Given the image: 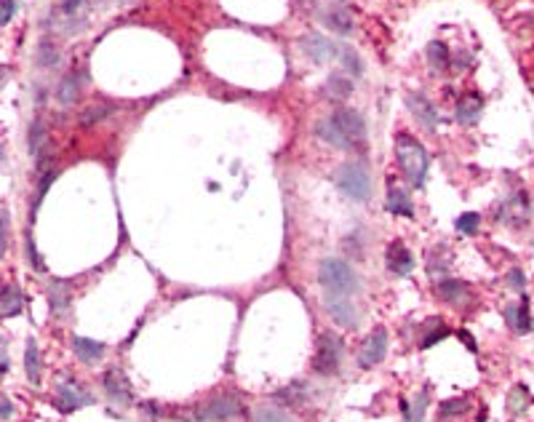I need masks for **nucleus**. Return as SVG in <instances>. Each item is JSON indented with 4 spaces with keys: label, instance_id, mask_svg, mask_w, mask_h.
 Listing matches in <instances>:
<instances>
[{
    "label": "nucleus",
    "instance_id": "1",
    "mask_svg": "<svg viewBox=\"0 0 534 422\" xmlns=\"http://www.w3.org/2000/svg\"><path fill=\"white\" fill-rule=\"evenodd\" d=\"M395 158H398V166L404 171V177L414 185V187H422L425 185V177H427V169H430V158H427V150L409 134H398L395 136Z\"/></svg>",
    "mask_w": 534,
    "mask_h": 422
},
{
    "label": "nucleus",
    "instance_id": "2",
    "mask_svg": "<svg viewBox=\"0 0 534 422\" xmlns=\"http://www.w3.org/2000/svg\"><path fill=\"white\" fill-rule=\"evenodd\" d=\"M318 281H321V286L326 289V297H350V294H356L358 286H361L356 270H353L347 262L334 260V257L321 262Z\"/></svg>",
    "mask_w": 534,
    "mask_h": 422
},
{
    "label": "nucleus",
    "instance_id": "3",
    "mask_svg": "<svg viewBox=\"0 0 534 422\" xmlns=\"http://www.w3.org/2000/svg\"><path fill=\"white\" fill-rule=\"evenodd\" d=\"M334 182L342 193L353 201H369L372 198V177L361 163H345L337 169Z\"/></svg>",
    "mask_w": 534,
    "mask_h": 422
},
{
    "label": "nucleus",
    "instance_id": "4",
    "mask_svg": "<svg viewBox=\"0 0 534 422\" xmlns=\"http://www.w3.org/2000/svg\"><path fill=\"white\" fill-rule=\"evenodd\" d=\"M342 361V340L334 337L331 331H326L318 337V347H315V356H313V372L329 377L340 369Z\"/></svg>",
    "mask_w": 534,
    "mask_h": 422
},
{
    "label": "nucleus",
    "instance_id": "5",
    "mask_svg": "<svg viewBox=\"0 0 534 422\" xmlns=\"http://www.w3.org/2000/svg\"><path fill=\"white\" fill-rule=\"evenodd\" d=\"M331 123L340 129V134L345 136V142H347L350 147L363 145V142H366V123H363V118H361L356 110H347V107L334 110Z\"/></svg>",
    "mask_w": 534,
    "mask_h": 422
},
{
    "label": "nucleus",
    "instance_id": "6",
    "mask_svg": "<svg viewBox=\"0 0 534 422\" xmlns=\"http://www.w3.org/2000/svg\"><path fill=\"white\" fill-rule=\"evenodd\" d=\"M243 406L235 396H217L214 401L203 406L201 412V420L203 422H227V420H235L241 417Z\"/></svg>",
    "mask_w": 534,
    "mask_h": 422
},
{
    "label": "nucleus",
    "instance_id": "7",
    "mask_svg": "<svg viewBox=\"0 0 534 422\" xmlns=\"http://www.w3.org/2000/svg\"><path fill=\"white\" fill-rule=\"evenodd\" d=\"M385 353H388V331L379 326V329H374L372 334L363 340L361 353H358V364L363 369H372V366H377L385 358Z\"/></svg>",
    "mask_w": 534,
    "mask_h": 422
},
{
    "label": "nucleus",
    "instance_id": "8",
    "mask_svg": "<svg viewBox=\"0 0 534 422\" xmlns=\"http://www.w3.org/2000/svg\"><path fill=\"white\" fill-rule=\"evenodd\" d=\"M94 401L86 390L81 388V385H75V382H62L59 388H56V409L59 412H65V414H70V412H75V409H81V406H88Z\"/></svg>",
    "mask_w": 534,
    "mask_h": 422
},
{
    "label": "nucleus",
    "instance_id": "9",
    "mask_svg": "<svg viewBox=\"0 0 534 422\" xmlns=\"http://www.w3.org/2000/svg\"><path fill=\"white\" fill-rule=\"evenodd\" d=\"M385 265H388L390 273H395V276H409L414 270V257H411V251L401 241H393L388 246V251H385Z\"/></svg>",
    "mask_w": 534,
    "mask_h": 422
},
{
    "label": "nucleus",
    "instance_id": "10",
    "mask_svg": "<svg viewBox=\"0 0 534 422\" xmlns=\"http://www.w3.org/2000/svg\"><path fill=\"white\" fill-rule=\"evenodd\" d=\"M326 310L334 318V324L345 326V329L358 326V310L353 308V302L347 297H326Z\"/></svg>",
    "mask_w": 534,
    "mask_h": 422
},
{
    "label": "nucleus",
    "instance_id": "11",
    "mask_svg": "<svg viewBox=\"0 0 534 422\" xmlns=\"http://www.w3.org/2000/svg\"><path fill=\"white\" fill-rule=\"evenodd\" d=\"M104 390H107V396L113 398V404H120V406L131 404V385H129V380H126V374L120 372V369H110V372L104 374Z\"/></svg>",
    "mask_w": 534,
    "mask_h": 422
},
{
    "label": "nucleus",
    "instance_id": "12",
    "mask_svg": "<svg viewBox=\"0 0 534 422\" xmlns=\"http://www.w3.org/2000/svg\"><path fill=\"white\" fill-rule=\"evenodd\" d=\"M497 217H500L502 222H508V225L521 228V225L529 219V201H526V195L518 193L516 198H510L508 203H502V209Z\"/></svg>",
    "mask_w": 534,
    "mask_h": 422
},
{
    "label": "nucleus",
    "instance_id": "13",
    "mask_svg": "<svg viewBox=\"0 0 534 422\" xmlns=\"http://www.w3.org/2000/svg\"><path fill=\"white\" fill-rule=\"evenodd\" d=\"M406 104H409V110H411V115L420 120L425 129H436L438 126V113H436V107L427 102V99L422 97V94H409L406 97Z\"/></svg>",
    "mask_w": 534,
    "mask_h": 422
},
{
    "label": "nucleus",
    "instance_id": "14",
    "mask_svg": "<svg viewBox=\"0 0 534 422\" xmlns=\"http://www.w3.org/2000/svg\"><path fill=\"white\" fill-rule=\"evenodd\" d=\"M505 321L510 329H516L518 334H529L532 331V313H529V299L524 297L518 305H508L505 308Z\"/></svg>",
    "mask_w": 534,
    "mask_h": 422
},
{
    "label": "nucleus",
    "instance_id": "15",
    "mask_svg": "<svg viewBox=\"0 0 534 422\" xmlns=\"http://www.w3.org/2000/svg\"><path fill=\"white\" fill-rule=\"evenodd\" d=\"M302 51L308 54L313 62H318V65L337 54V49L331 46V40H326L324 35H305L302 38Z\"/></svg>",
    "mask_w": 534,
    "mask_h": 422
},
{
    "label": "nucleus",
    "instance_id": "16",
    "mask_svg": "<svg viewBox=\"0 0 534 422\" xmlns=\"http://www.w3.org/2000/svg\"><path fill=\"white\" fill-rule=\"evenodd\" d=\"M81 97V75L78 72H67L65 78L59 81L56 86V102L62 104V107H70V104H75Z\"/></svg>",
    "mask_w": 534,
    "mask_h": 422
},
{
    "label": "nucleus",
    "instance_id": "17",
    "mask_svg": "<svg viewBox=\"0 0 534 422\" xmlns=\"http://www.w3.org/2000/svg\"><path fill=\"white\" fill-rule=\"evenodd\" d=\"M22 308H24V294L19 292V286H3V292H0V318L19 315Z\"/></svg>",
    "mask_w": 534,
    "mask_h": 422
},
{
    "label": "nucleus",
    "instance_id": "18",
    "mask_svg": "<svg viewBox=\"0 0 534 422\" xmlns=\"http://www.w3.org/2000/svg\"><path fill=\"white\" fill-rule=\"evenodd\" d=\"M72 350H75V356L81 358L83 364H97L99 358L104 356V342L88 340V337H75L72 340Z\"/></svg>",
    "mask_w": 534,
    "mask_h": 422
},
{
    "label": "nucleus",
    "instance_id": "19",
    "mask_svg": "<svg viewBox=\"0 0 534 422\" xmlns=\"http://www.w3.org/2000/svg\"><path fill=\"white\" fill-rule=\"evenodd\" d=\"M438 297L449 305H462L470 297V286L462 281H441L438 283Z\"/></svg>",
    "mask_w": 534,
    "mask_h": 422
},
{
    "label": "nucleus",
    "instance_id": "20",
    "mask_svg": "<svg viewBox=\"0 0 534 422\" xmlns=\"http://www.w3.org/2000/svg\"><path fill=\"white\" fill-rule=\"evenodd\" d=\"M481 110H484V102H481V97L468 94V97L457 104V120H460V123H465V126H470V123H476V120H478Z\"/></svg>",
    "mask_w": 534,
    "mask_h": 422
},
{
    "label": "nucleus",
    "instance_id": "21",
    "mask_svg": "<svg viewBox=\"0 0 534 422\" xmlns=\"http://www.w3.org/2000/svg\"><path fill=\"white\" fill-rule=\"evenodd\" d=\"M388 211L390 214H398V217H411V214H414L411 198H409L401 187H395V185H390V190H388Z\"/></svg>",
    "mask_w": 534,
    "mask_h": 422
},
{
    "label": "nucleus",
    "instance_id": "22",
    "mask_svg": "<svg viewBox=\"0 0 534 422\" xmlns=\"http://www.w3.org/2000/svg\"><path fill=\"white\" fill-rule=\"evenodd\" d=\"M24 372H27V380L33 385L40 382V350H38V342L33 337L27 340V347H24Z\"/></svg>",
    "mask_w": 534,
    "mask_h": 422
},
{
    "label": "nucleus",
    "instance_id": "23",
    "mask_svg": "<svg viewBox=\"0 0 534 422\" xmlns=\"http://www.w3.org/2000/svg\"><path fill=\"white\" fill-rule=\"evenodd\" d=\"M315 134L324 139L326 145L340 147V150H350V145L345 142V136L340 134V129L331 123V118H326V120H318V123H315Z\"/></svg>",
    "mask_w": 534,
    "mask_h": 422
},
{
    "label": "nucleus",
    "instance_id": "24",
    "mask_svg": "<svg viewBox=\"0 0 534 422\" xmlns=\"http://www.w3.org/2000/svg\"><path fill=\"white\" fill-rule=\"evenodd\" d=\"M273 398L283 406H302L308 401V388L302 382H294V385H286L283 390H278Z\"/></svg>",
    "mask_w": 534,
    "mask_h": 422
},
{
    "label": "nucleus",
    "instance_id": "25",
    "mask_svg": "<svg viewBox=\"0 0 534 422\" xmlns=\"http://www.w3.org/2000/svg\"><path fill=\"white\" fill-rule=\"evenodd\" d=\"M532 404V396H529V390L526 385H516V388L510 390V396H508V412L518 417V414H524L526 409Z\"/></svg>",
    "mask_w": 534,
    "mask_h": 422
},
{
    "label": "nucleus",
    "instance_id": "26",
    "mask_svg": "<svg viewBox=\"0 0 534 422\" xmlns=\"http://www.w3.org/2000/svg\"><path fill=\"white\" fill-rule=\"evenodd\" d=\"M49 302L54 313H65L70 305V289H67L65 281H54L49 289Z\"/></svg>",
    "mask_w": 534,
    "mask_h": 422
},
{
    "label": "nucleus",
    "instance_id": "27",
    "mask_svg": "<svg viewBox=\"0 0 534 422\" xmlns=\"http://www.w3.org/2000/svg\"><path fill=\"white\" fill-rule=\"evenodd\" d=\"M427 62H430L433 70H446L449 67V49L441 40H433L427 46Z\"/></svg>",
    "mask_w": 534,
    "mask_h": 422
},
{
    "label": "nucleus",
    "instance_id": "28",
    "mask_svg": "<svg viewBox=\"0 0 534 422\" xmlns=\"http://www.w3.org/2000/svg\"><path fill=\"white\" fill-rule=\"evenodd\" d=\"M326 24H329L334 33H340V35H350V33H353V19H350V14H347V11H342V8L331 11V14L326 17Z\"/></svg>",
    "mask_w": 534,
    "mask_h": 422
},
{
    "label": "nucleus",
    "instance_id": "29",
    "mask_svg": "<svg viewBox=\"0 0 534 422\" xmlns=\"http://www.w3.org/2000/svg\"><path fill=\"white\" fill-rule=\"evenodd\" d=\"M350 91H353V83L347 81V78H342V75H331L329 83H326V94L334 99H347Z\"/></svg>",
    "mask_w": 534,
    "mask_h": 422
},
{
    "label": "nucleus",
    "instance_id": "30",
    "mask_svg": "<svg viewBox=\"0 0 534 422\" xmlns=\"http://www.w3.org/2000/svg\"><path fill=\"white\" fill-rule=\"evenodd\" d=\"M59 62V49H56V43L54 40H40V46H38V65L40 67H54Z\"/></svg>",
    "mask_w": 534,
    "mask_h": 422
},
{
    "label": "nucleus",
    "instance_id": "31",
    "mask_svg": "<svg viewBox=\"0 0 534 422\" xmlns=\"http://www.w3.org/2000/svg\"><path fill=\"white\" fill-rule=\"evenodd\" d=\"M337 54H340V59H342V65H345V70L347 72H353V75H361L363 72V65H361V59H358V54L353 49H337Z\"/></svg>",
    "mask_w": 534,
    "mask_h": 422
},
{
    "label": "nucleus",
    "instance_id": "32",
    "mask_svg": "<svg viewBox=\"0 0 534 422\" xmlns=\"http://www.w3.org/2000/svg\"><path fill=\"white\" fill-rule=\"evenodd\" d=\"M425 404H427V390H422L420 396H417V401H414V406H411V409H409V404H404L406 422H422V414H425Z\"/></svg>",
    "mask_w": 534,
    "mask_h": 422
},
{
    "label": "nucleus",
    "instance_id": "33",
    "mask_svg": "<svg viewBox=\"0 0 534 422\" xmlns=\"http://www.w3.org/2000/svg\"><path fill=\"white\" fill-rule=\"evenodd\" d=\"M478 225H481V217H478L476 211H468V214H462V217L457 219V230L465 233V235H476V233H478Z\"/></svg>",
    "mask_w": 534,
    "mask_h": 422
},
{
    "label": "nucleus",
    "instance_id": "34",
    "mask_svg": "<svg viewBox=\"0 0 534 422\" xmlns=\"http://www.w3.org/2000/svg\"><path fill=\"white\" fill-rule=\"evenodd\" d=\"M43 145H46V129H43L40 120H33V126H30V153L38 155Z\"/></svg>",
    "mask_w": 534,
    "mask_h": 422
},
{
    "label": "nucleus",
    "instance_id": "35",
    "mask_svg": "<svg viewBox=\"0 0 534 422\" xmlns=\"http://www.w3.org/2000/svg\"><path fill=\"white\" fill-rule=\"evenodd\" d=\"M107 115H110V104H91V107L81 115V123L83 126H91V123H97V120L107 118Z\"/></svg>",
    "mask_w": 534,
    "mask_h": 422
},
{
    "label": "nucleus",
    "instance_id": "36",
    "mask_svg": "<svg viewBox=\"0 0 534 422\" xmlns=\"http://www.w3.org/2000/svg\"><path fill=\"white\" fill-rule=\"evenodd\" d=\"M254 422H292V417L281 409H259L254 414Z\"/></svg>",
    "mask_w": 534,
    "mask_h": 422
},
{
    "label": "nucleus",
    "instance_id": "37",
    "mask_svg": "<svg viewBox=\"0 0 534 422\" xmlns=\"http://www.w3.org/2000/svg\"><path fill=\"white\" fill-rule=\"evenodd\" d=\"M468 409V401L465 398H452V401H443L441 404V417H457Z\"/></svg>",
    "mask_w": 534,
    "mask_h": 422
},
{
    "label": "nucleus",
    "instance_id": "38",
    "mask_svg": "<svg viewBox=\"0 0 534 422\" xmlns=\"http://www.w3.org/2000/svg\"><path fill=\"white\" fill-rule=\"evenodd\" d=\"M8 222H11V214L3 209L0 211V260L8 251Z\"/></svg>",
    "mask_w": 534,
    "mask_h": 422
},
{
    "label": "nucleus",
    "instance_id": "39",
    "mask_svg": "<svg viewBox=\"0 0 534 422\" xmlns=\"http://www.w3.org/2000/svg\"><path fill=\"white\" fill-rule=\"evenodd\" d=\"M83 3H86V0H59V14L67 19H75L78 11L83 8Z\"/></svg>",
    "mask_w": 534,
    "mask_h": 422
},
{
    "label": "nucleus",
    "instance_id": "40",
    "mask_svg": "<svg viewBox=\"0 0 534 422\" xmlns=\"http://www.w3.org/2000/svg\"><path fill=\"white\" fill-rule=\"evenodd\" d=\"M17 14V0H0V27L8 24Z\"/></svg>",
    "mask_w": 534,
    "mask_h": 422
},
{
    "label": "nucleus",
    "instance_id": "41",
    "mask_svg": "<svg viewBox=\"0 0 534 422\" xmlns=\"http://www.w3.org/2000/svg\"><path fill=\"white\" fill-rule=\"evenodd\" d=\"M508 283H510L516 292H524V286H526V278H524V273H521L518 267H513V270L508 273Z\"/></svg>",
    "mask_w": 534,
    "mask_h": 422
},
{
    "label": "nucleus",
    "instance_id": "42",
    "mask_svg": "<svg viewBox=\"0 0 534 422\" xmlns=\"http://www.w3.org/2000/svg\"><path fill=\"white\" fill-rule=\"evenodd\" d=\"M446 334H449V329H446V326L441 324V326H438V329H436V331H433V334H430V337H425V340H422V345H420V347H433V345H436L438 340H443V337H446Z\"/></svg>",
    "mask_w": 534,
    "mask_h": 422
},
{
    "label": "nucleus",
    "instance_id": "43",
    "mask_svg": "<svg viewBox=\"0 0 534 422\" xmlns=\"http://www.w3.org/2000/svg\"><path fill=\"white\" fill-rule=\"evenodd\" d=\"M8 372V350H6V342L0 337V377Z\"/></svg>",
    "mask_w": 534,
    "mask_h": 422
},
{
    "label": "nucleus",
    "instance_id": "44",
    "mask_svg": "<svg viewBox=\"0 0 534 422\" xmlns=\"http://www.w3.org/2000/svg\"><path fill=\"white\" fill-rule=\"evenodd\" d=\"M14 414V404L8 398H0V420H8Z\"/></svg>",
    "mask_w": 534,
    "mask_h": 422
},
{
    "label": "nucleus",
    "instance_id": "45",
    "mask_svg": "<svg viewBox=\"0 0 534 422\" xmlns=\"http://www.w3.org/2000/svg\"><path fill=\"white\" fill-rule=\"evenodd\" d=\"M460 340L465 342V345H468L470 350H473V353H476V340H473V337H470V334H468V331H465V329H460Z\"/></svg>",
    "mask_w": 534,
    "mask_h": 422
},
{
    "label": "nucleus",
    "instance_id": "46",
    "mask_svg": "<svg viewBox=\"0 0 534 422\" xmlns=\"http://www.w3.org/2000/svg\"><path fill=\"white\" fill-rule=\"evenodd\" d=\"M6 78H8V70H3V67H0V86L6 83Z\"/></svg>",
    "mask_w": 534,
    "mask_h": 422
}]
</instances>
